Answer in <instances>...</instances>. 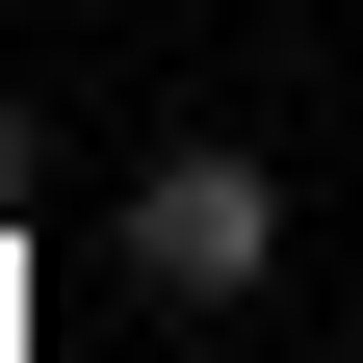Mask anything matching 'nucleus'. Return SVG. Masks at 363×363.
Instances as JSON below:
<instances>
[{
    "instance_id": "1",
    "label": "nucleus",
    "mask_w": 363,
    "mask_h": 363,
    "mask_svg": "<svg viewBox=\"0 0 363 363\" xmlns=\"http://www.w3.org/2000/svg\"><path fill=\"white\" fill-rule=\"evenodd\" d=\"M130 286H156V311H234V286H286V182H259L234 130H208V156H156V182H130Z\"/></svg>"
}]
</instances>
